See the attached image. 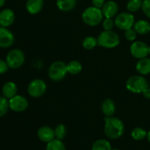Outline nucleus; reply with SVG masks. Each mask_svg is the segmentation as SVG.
<instances>
[{
    "mask_svg": "<svg viewBox=\"0 0 150 150\" xmlns=\"http://www.w3.org/2000/svg\"><path fill=\"white\" fill-rule=\"evenodd\" d=\"M104 122V133L108 139H117L124 134L125 125L120 119L113 116L105 117Z\"/></svg>",
    "mask_w": 150,
    "mask_h": 150,
    "instance_id": "obj_1",
    "label": "nucleus"
},
{
    "mask_svg": "<svg viewBox=\"0 0 150 150\" xmlns=\"http://www.w3.org/2000/svg\"><path fill=\"white\" fill-rule=\"evenodd\" d=\"M103 14L101 8L91 6L87 7L82 13L81 18L83 23L89 26H96L103 20Z\"/></svg>",
    "mask_w": 150,
    "mask_h": 150,
    "instance_id": "obj_2",
    "label": "nucleus"
},
{
    "mask_svg": "<svg viewBox=\"0 0 150 150\" xmlns=\"http://www.w3.org/2000/svg\"><path fill=\"white\" fill-rule=\"evenodd\" d=\"M98 45L105 48H114L119 45L120 39L119 35L113 30L101 32L98 37Z\"/></svg>",
    "mask_w": 150,
    "mask_h": 150,
    "instance_id": "obj_3",
    "label": "nucleus"
},
{
    "mask_svg": "<svg viewBox=\"0 0 150 150\" xmlns=\"http://www.w3.org/2000/svg\"><path fill=\"white\" fill-rule=\"evenodd\" d=\"M125 86L129 92L134 94H140L149 86V83L144 76L137 75L129 78L126 81Z\"/></svg>",
    "mask_w": 150,
    "mask_h": 150,
    "instance_id": "obj_4",
    "label": "nucleus"
},
{
    "mask_svg": "<svg viewBox=\"0 0 150 150\" xmlns=\"http://www.w3.org/2000/svg\"><path fill=\"white\" fill-rule=\"evenodd\" d=\"M67 73V64L62 61L54 62L48 67V76L54 81H60L65 78Z\"/></svg>",
    "mask_w": 150,
    "mask_h": 150,
    "instance_id": "obj_5",
    "label": "nucleus"
},
{
    "mask_svg": "<svg viewBox=\"0 0 150 150\" xmlns=\"http://www.w3.org/2000/svg\"><path fill=\"white\" fill-rule=\"evenodd\" d=\"M6 62L11 69H18L21 67L25 62V55L23 51L15 48L9 51L6 57Z\"/></svg>",
    "mask_w": 150,
    "mask_h": 150,
    "instance_id": "obj_6",
    "label": "nucleus"
},
{
    "mask_svg": "<svg viewBox=\"0 0 150 150\" xmlns=\"http://www.w3.org/2000/svg\"><path fill=\"white\" fill-rule=\"evenodd\" d=\"M135 22L134 16L130 12H122L120 13L114 20V23L117 28L123 31L133 28Z\"/></svg>",
    "mask_w": 150,
    "mask_h": 150,
    "instance_id": "obj_7",
    "label": "nucleus"
},
{
    "mask_svg": "<svg viewBox=\"0 0 150 150\" xmlns=\"http://www.w3.org/2000/svg\"><path fill=\"white\" fill-rule=\"evenodd\" d=\"M46 90V83L40 79H35L31 81L27 87L28 94L34 98L42 97L45 93Z\"/></svg>",
    "mask_w": 150,
    "mask_h": 150,
    "instance_id": "obj_8",
    "label": "nucleus"
},
{
    "mask_svg": "<svg viewBox=\"0 0 150 150\" xmlns=\"http://www.w3.org/2000/svg\"><path fill=\"white\" fill-rule=\"evenodd\" d=\"M9 106L14 112H23L27 109L29 102L25 97L20 95H16L9 99Z\"/></svg>",
    "mask_w": 150,
    "mask_h": 150,
    "instance_id": "obj_9",
    "label": "nucleus"
},
{
    "mask_svg": "<svg viewBox=\"0 0 150 150\" xmlns=\"http://www.w3.org/2000/svg\"><path fill=\"white\" fill-rule=\"evenodd\" d=\"M148 45L142 41H133L130 47V54L133 57L138 59L145 58L149 55L148 54Z\"/></svg>",
    "mask_w": 150,
    "mask_h": 150,
    "instance_id": "obj_10",
    "label": "nucleus"
},
{
    "mask_svg": "<svg viewBox=\"0 0 150 150\" xmlns=\"http://www.w3.org/2000/svg\"><path fill=\"white\" fill-rule=\"evenodd\" d=\"M15 42V37L7 28L0 27V48H7L11 47Z\"/></svg>",
    "mask_w": 150,
    "mask_h": 150,
    "instance_id": "obj_11",
    "label": "nucleus"
},
{
    "mask_svg": "<svg viewBox=\"0 0 150 150\" xmlns=\"http://www.w3.org/2000/svg\"><path fill=\"white\" fill-rule=\"evenodd\" d=\"M15 13L11 9L6 8L0 12V26L7 28L15 21Z\"/></svg>",
    "mask_w": 150,
    "mask_h": 150,
    "instance_id": "obj_12",
    "label": "nucleus"
},
{
    "mask_svg": "<svg viewBox=\"0 0 150 150\" xmlns=\"http://www.w3.org/2000/svg\"><path fill=\"white\" fill-rule=\"evenodd\" d=\"M38 137L41 142L48 143L55 139L54 130L49 126H42L38 129Z\"/></svg>",
    "mask_w": 150,
    "mask_h": 150,
    "instance_id": "obj_13",
    "label": "nucleus"
},
{
    "mask_svg": "<svg viewBox=\"0 0 150 150\" xmlns=\"http://www.w3.org/2000/svg\"><path fill=\"white\" fill-rule=\"evenodd\" d=\"M101 10H102L104 17L113 18L117 16V13H118L119 7L116 1L111 0V1H106L103 6Z\"/></svg>",
    "mask_w": 150,
    "mask_h": 150,
    "instance_id": "obj_14",
    "label": "nucleus"
},
{
    "mask_svg": "<svg viewBox=\"0 0 150 150\" xmlns=\"http://www.w3.org/2000/svg\"><path fill=\"white\" fill-rule=\"evenodd\" d=\"M43 6V0H27L26 3V10L29 14L37 15L42 11Z\"/></svg>",
    "mask_w": 150,
    "mask_h": 150,
    "instance_id": "obj_15",
    "label": "nucleus"
},
{
    "mask_svg": "<svg viewBox=\"0 0 150 150\" xmlns=\"http://www.w3.org/2000/svg\"><path fill=\"white\" fill-rule=\"evenodd\" d=\"M136 69L142 76H144L150 74V59L145 57L139 59L136 64Z\"/></svg>",
    "mask_w": 150,
    "mask_h": 150,
    "instance_id": "obj_16",
    "label": "nucleus"
},
{
    "mask_svg": "<svg viewBox=\"0 0 150 150\" xmlns=\"http://www.w3.org/2000/svg\"><path fill=\"white\" fill-rule=\"evenodd\" d=\"M101 110L105 117H112L116 112V105L112 100L107 98L102 103Z\"/></svg>",
    "mask_w": 150,
    "mask_h": 150,
    "instance_id": "obj_17",
    "label": "nucleus"
},
{
    "mask_svg": "<svg viewBox=\"0 0 150 150\" xmlns=\"http://www.w3.org/2000/svg\"><path fill=\"white\" fill-rule=\"evenodd\" d=\"M1 90H2L3 96L7 99H10L17 95V85L13 81H7L3 85Z\"/></svg>",
    "mask_w": 150,
    "mask_h": 150,
    "instance_id": "obj_18",
    "label": "nucleus"
},
{
    "mask_svg": "<svg viewBox=\"0 0 150 150\" xmlns=\"http://www.w3.org/2000/svg\"><path fill=\"white\" fill-rule=\"evenodd\" d=\"M133 29L141 35H147L150 32V23L146 20H139L135 22Z\"/></svg>",
    "mask_w": 150,
    "mask_h": 150,
    "instance_id": "obj_19",
    "label": "nucleus"
},
{
    "mask_svg": "<svg viewBox=\"0 0 150 150\" xmlns=\"http://www.w3.org/2000/svg\"><path fill=\"white\" fill-rule=\"evenodd\" d=\"M76 0H57V6L62 12H70L75 8Z\"/></svg>",
    "mask_w": 150,
    "mask_h": 150,
    "instance_id": "obj_20",
    "label": "nucleus"
},
{
    "mask_svg": "<svg viewBox=\"0 0 150 150\" xmlns=\"http://www.w3.org/2000/svg\"><path fill=\"white\" fill-rule=\"evenodd\" d=\"M67 68L68 73L71 75H78L81 72L83 67L80 62L73 60L67 64Z\"/></svg>",
    "mask_w": 150,
    "mask_h": 150,
    "instance_id": "obj_21",
    "label": "nucleus"
},
{
    "mask_svg": "<svg viewBox=\"0 0 150 150\" xmlns=\"http://www.w3.org/2000/svg\"><path fill=\"white\" fill-rule=\"evenodd\" d=\"M111 143L106 139H98L92 146V150H111Z\"/></svg>",
    "mask_w": 150,
    "mask_h": 150,
    "instance_id": "obj_22",
    "label": "nucleus"
},
{
    "mask_svg": "<svg viewBox=\"0 0 150 150\" xmlns=\"http://www.w3.org/2000/svg\"><path fill=\"white\" fill-rule=\"evenodd\" d=\"M98 45V39L92 36L86 37L82 41V46L86 50H92Z\"/></svg>",
    "mask_w": 150,
    "mask_h": 150,
    "instance_id": "obj_23",
    "label": "nucleus"
},
{
    "mask_svg": "<svg viewBox=\"0 0 150 150\" xmlns=\"http://www.w3.org/2000/svg\"><path fill=\"white\" fill-rule=\"evenodd\" d=\"M45 150H66V148L62 140L54 139L47 143Z\"/></svg>",
    "mask_w": 150,
    "mask_h": 150,
    "instance_id": "obj_24",
    "label": "nucleus"
},
{
    "mask_svg": "<svg viewBox=\"0 0 150 150\" xmlns=\"http://www.w3.org/2000/svg\"><path fill=\"white\" fill-rule=\"evenodd\" d=\"M147 136V132L144 128L137 127L133 129L131 132L132 139L136 141H142Z\"/></svg>",
    "mask_w": 150,
    "mask_h": 150,
    "instance_id": "obj_25",
    "label": "nucleus"
},
{
    "mask_svg": "<svg viewBox=\"0 0 150 150\" xmlns=\"http://www.w3.org/2000/svg\"><path fill=\"white\" fill-rule=\"evenodd\" d=\"M143 0H129L127 3V10L130 13H136L138 10L142 9Z\"/></svg>",
    "mask_w": 150,
    "mask_h": 150,
    "instance_id": "obj_26",
    "label": "nucleus"
},
{
    "mask_svg": "<svg viewBox=\"0 0 150 150\" xmlns=\"http://www.w3.org/2000/svg\"><path fill=\"white\" fill-rule=\"evenodd\" d=\"M54 133H55V139L62 140L64 139L67 134V129L63 124H59L56 126L54 129Z\"/></svg>",
    "mask_w": 150,
    "mask_h": 150,
    "instance_id": "obj_27",
    "label": "nucleus"
},
{
    "mask_svg": "<svg viewBox=\"0 0 150 150\" xmlns=\"http://www.w3.org/2000/svg\"><path fill=\"white\" fill-rule=\"evenodd\" d=\"M9 100L5 97H0V117H2L5 115L8 111Z\"/></svg>",
    "mask_w": 150,
    "mask_h": 150,
    "instance_id": "obj_28",
    "label": "nucleus"
},
{
    "mask_svg": "<svg viewBox=\"0 0 150 150\" xmlns=\"http://www.w3.org/2000/svg\"><path fill=\"white\" fill-rule=\"evenodd\" d=\"M102 24L103 28L105 31L112 30L114 26H115L114 21L113 20V18H105V19L103 20Z\"/></svg>",
    "mask_w": 150,
    "mask_h": 150,
    "instance_id": "obj_29",
    "label": "nucleus"
},
{
    "mask_svg": "<svg viewBox=\"0 0 150 150\" xmlns=\"http://www.w3.org/2000/svg\"><path fill=\"white\" fill-rule=\"evenodd\" d=\"M136 37H137V32L135 31L133 27L125 31V38L127 40L133 42V41L136 40Z\"/></svg>",
    "mask_w": 150,
    "mask_h": 150,
    "instance_id": "obj_30",
    "label": "nucleus"
},
{
    "mask_svg": "<svg viewBox=\"0 0 150 150\" xmlns=\"http://www.w3.org/2000/svg\"><path fill=\"white\" fill-rule=\"evenodd\" d=\"M142 10L144 14L150 18V0H143Z\"/></svg>",
    "mask_w": 150,
    "mask_h": 150,
    "instance_id": "obj_31",
    "label": "nucleus"
},
{
    "mask_svg": "<svg viewBox=\"0 0 150 150\" xmlns=\"http://www.w3.org/2000/svg\"><path fill=\"white\" fill-rule=\"evenodd\" d=\"M9 68L10 67H9L7 62L0 59V75L7 73Z\"/></svg>",
    "mask_w": 150,
    "mask_h": 150,
    "instance_id": "obj_32",
    "label": "nucleus"
},
{
    "mask_svg": "<svg viewBox=\"0 0 150 150\" xmlns=\"http://www.w3.org/2000/svg\"><path fill=\"white\" fill-rule=\"evenodd\" d=\"M92 3L95 7H98V8H102L103 6L105 3V0H92Z\"/></svg>",
    "mask_w": 150,
    "mask_h": 150,
    "instance_id": "obj_33",
    "label": "nucleus"
},
{
    "mask_svg": "<svg viewBox=\"0 0 150 150\" xmlns=\"http://www.w3.org/2000/svg\"><path fill=\"white\" fill-rule=\"evenodd\" d=\"M142 94H143L144 97L145 98L149 100L150 99V88L149 86H148L147 88H146V89L143 91Z\"/></svg>",
    "mask_w": 150,
    "mask_h": 150,
    "instance_id": "obj_34",
    "label": "nucleus"
},
{
    "mask_svg": "<svg viewBox=\"0 0 150 150\" xmlns=\"http://www.w3.org/2000/svg\"><path fill=\"white\" fill-rule=\"evenodd\" d=\"M5 4V0H0V7H3Z\"/></svg>",
    "mask_w": 150,
    "mask_h": 150,
    "instance_id": "obj_35",
    "label": "nucleus"
},
{
    "mask_svg": "<svg viewBox=\"0 0 150 150\" xmlns=\"http://www.w3.org/2000/svg\"><path fill=\"white\" fill-rule=\"evenodd\" d=\"M146 138H147L148 141H149V142L150 143V130L149 132H147V136H146Z\"/></svg>",
    "mask_w": 150,
    "mask_h": 150,
    "instance_id": "obj_36",
    "label": "nucleus"
},
{
    "mask_svg": "<svg viewBox=\"0 0 150 150\" xmlns=\"http://www.w3.org/2000/svg\"><path fill=\"white\" fill-rule=\"evenodd\" d=\"M148 54H149L150 55V45L149 47H148Z\"/></svg>",
    "mask_w": 150,
    "mask_h": 150,
    "instance_id": "obj_37",
    "label": "nucleus"
},
{
    "mask_svg": "<svg viewBox=\"0 0 150 150\" xmlns=\"http://www.w3.org/2000/svg\"><path fill=\"white\" fill-rule=\"evenodd\" d=\"M111 150H120V149H112Z\"/></svg>",
    "mask_w": 150,
    "mask_h": 150,
    "instance_id": "obj_38",
    "label": "nucleus"
},
{
    "mask_svg": "<svg viewBox=\"0 0 150 150\" xmlns=\"http://www.w3.org/2000/svg\"><path fill=\"white\" fill-rule=\"evenodd\" d=\"M0 27H1V26H0Z\"/></svg>",
    "mask_w": 150,
    "mask_h": 150,
    "instance_id": "obj_39",
    "label": "nucleus"
}]
</instances>
